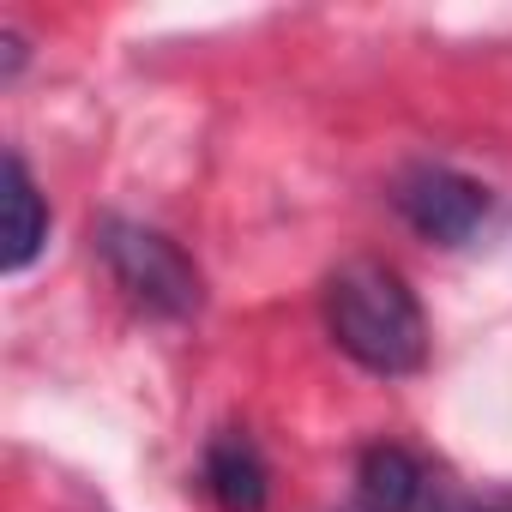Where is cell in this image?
<instances>
[{
	"label": "cell",
	"mask_w": 512,
	"mask_h": 512,
	"mask_svg": "<svg viewBox=\"0 0 512 512\" xmlns=\"http://www.w3.org/2000/svg\"><path fill=\"white\" fill-rule=\"evenodd\" d=\"M326 332L356 368L380 380H404L428 362L422 302L380 260H350L326 278Z\"/></svg>",
	"instance_id": "obj_1"
},
{
	"label": "cell",
	"mask_w": 512,
	"mask_h": 512,
	"mask_svg": "<svg viewBox=\"0 0 512 512\" xmlns=\"http://www.w3.org/2000/svg\"><path fill=\"white\" fill-rule=\"evenodd\" d=\"M97 253H103L109 278L127 290L133 308H145L157 320H193L199 314L205 278L163 229L133 223V217H103L97 223Z\"/></svg>",
	"instance_id": "obj_2"
},
{
	"label": "cell",
	"mask_w": 512,
	"mask_h": 512,
	"mask_svg": "<svg viewBox=\"0 0 512 512\" xmlns=\"http://www.w3.org/2000/svg\"><path fill=\"white\" fill-rule=\"evenodd\" d=\"M392 205L404 211V223L422 241L464 247L482 229V217H488V187L470 181V175H458V169H446V163H416V169L398 175Z\"/></svg>",
	"instance_id": "obj_3"
},
{
	"label": "cell",
	"mask_w": 512,
	"mask_h": 512,
	"mask_svg": "<svg viewBox=\"0 0 512 512\" xmlns=\"http://www.w3.org/2000/svg\"><path fill=\"white\" fill-rule=\"evenodd\" d=\"M356 488H362V506H368V512H488V506H476L458 482H446L440 470H428V464H422L416 452H404V446H374V452H362Z\"/></svg>",
	"instance_id": "obj_4"
},
{
	"label": "cell",
	"mask_w": 512,
	"mask_h": 512,
	"mask_svg": "<svg viewBox=\"0 0 512 512\" xmlns=\"http://www.w3.org/2000/svg\"><path fill=\"white\" fill-rule=\"evenodd\" d=\"M205 488L223 512H266L272 500V470L260 458V446H253L241 428H223L211 434L205 446Z\"/></svg>",
	"instance_id": "obj_5"
},
{
	"label": "cell",
	"mask_w": 512,
	"mask_h": 512,
	"mask_svg": "<svg viewBox=\"0 0 512 512\" xmlns=\"http://www.w3.org/2000/svg\"><path fill=\"white\" fill-rule=\"evenodd\" d=\"M43 241H49V205H43L25 157L7 151V247H0V266L25 272L37 253H43Z\"/></svg>",
	"instance_id": "obj_6"
},
{
	"label": "cell",
	"mask_w": 512,
	"mask_h": 512,
	"mask_svg": "<svg viewBox=\"0 0 512 512\" xmlns=\"http://www.w3.org/2000/svg\"><path fill=\"white\" fill-rule=\"evenodd\" d=\"M488 512H512V506H488Z\"/></svg>",
	"instance_id": "obj_7"
}]
</instances>
